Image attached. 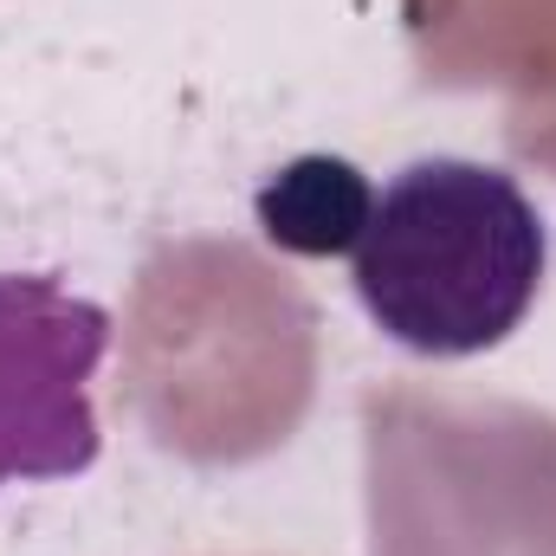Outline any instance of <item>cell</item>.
I'll list each match as a JSON object with an SVG mask.
<instances>
[{"label":"cell","mask_w":556,"mask_h":556,"mask_svg":"<svg viewBox=\"0 0 556 556\" xmlns=\"http://www.w3.org/2000/svg\"><path fill=\"white\" fill-rule=\"evenodd\" d=\"M420 78L492 91L518 155L556 168V0H402Z\"/></svg>","instance_id":"cell-5"},{"label":"cell","mask_w":556,"mask_h":556,"mask_svg":"<svg viewBox=\"0 0 556 556\" xmlns=\"http://www.w3.org/2000/svg\"><path fill=\"white\" fill-rule=\"evenodd\" d=\"M369 207H376V188L343 155H298V162H285L260 188V201H253L260 233L278 253H298V260L356 253V240L369 227Z\"/></svg>","instance_id":"cell-6"},{"label":"cell","mask_w":556,"mask_h":556,"mask_svg":"<svg viewBox=\"0 0 556 556\" xmlns=\"http://www.w3.org/2000/svg\"><path fill=\"white\" fill-rule=\"evenodd\" d=\"M544 266L551 233L511 168L420 155L376 188L350 285L389 343L427 363H466L525 330Z\"/></svg>","instance_id":"cell-2"},{"label":"cell","mask_w":556,"mask_h":556,"mask_svg":"<svg viewBox=\"0 0 556 556\" xmlns=\"http://www.w3.org/2000/svg\"><path fill=\"white\" fill-rule=\"evenodd\" d=\"M324 376L311 291L233 233L162 240L130 278L117 395L181 466H253L291 446Z\"/></svg>","instance_id":"cell-1"},{"label":"cell","mask_w":556,"mask_h":556,"mask_svg":"<svg viewBox=\"0 0 556 556\" xmlns=\"http://www.w3.org/2000/svg\"><path fill=\"white\" fill-rule=\"evenodd\" d=\"M111 337V311L52 273H0V492L78 479L98 459L91 376Z\"/></svg>","instance_id":"cell-4"},{"label":"cell","mask_w":556,"mask_h":556,"mask_svg":"<svg viewBox=\"0 0 556 556\" xmlns=\"http://www.w3.org/2000/svg\"><path fill=\"white\" fill-rule=\"evenodd\" d=\"M369 556H556V415L518 395H363Z\"/></svg>","instance_id":"cell-3"}]
</instances>
